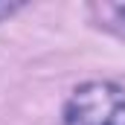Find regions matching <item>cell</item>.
Segmentation results:
<instances>
[{
	"label": "cell",
	"instance_id": "6da1fadb",
	"mask_svg": "<svg viewBox=\"0 0 125 125\" xmlns=\"http://www.w3.org/2000/svg\"><path fill=\"white\" fill-rule=\"evenodd\" d=\"M64 125H125V90L111 82H87L64 105Z\"/></svg>",
	"mask_w": 125,
	"mask_h": 125
},
{
	"label": "cell",
	"instance_id": "7a4b0ae2",
	"mask_svg": "<svg viewBox=\"0 0 125 125\" xmlns=\"http://www.w3.org/2000/svg\"><path fill=\"white\" fill-rule=\"evenodd\" d=\"M122 18H125V9H122Z\"/></svg>",
	"mask_w": 125,
	"mask_h": 125
}]
</instances>
